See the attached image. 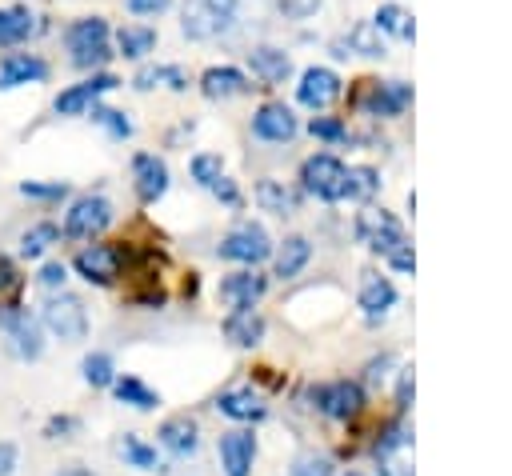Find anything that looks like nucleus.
Here are the masks:
<instances>
[{
	"instance_id": "nucleus-1",
	"label": "nucleus",
	"mask_w": 512,
	"mask_h": 476,
	"mask_svg": "<svg viewBox=\"0 0 512 476\" xmlns=\"http://www.w3.org/2000/svg\"><path fill=\"white\" fill-rule=\"evenodd\" d=\"M240 20V0H184L180 8V32L188 40H216L232 32Z\"/></svg>"
},
{
	"instance_id": "nucleus-2",
	"label": "nucleus",
	"mask_w": 512,
	"mask_h": 476,
	"mask_svg": "<svg viewBox=\"0 0 512 476\" xmlns=\"http://www.w3.org/2000/svg\"><path fill=\"white\" fill-rule=\"evenodd\" d=\"M108 20L104 16H76L68 28H64V48H68V60L76 68H100L112 48H108Z\"/></svg>"
},
{
	"instance_id": "nucleus-3",
	"label": "nucleus",
	"mask_w": 512,
	"mask_h": 476,
	"mask_svg": "<svg viewBox=\"0 0 512 476\" xmlns=\"http://www.w3.org/2000/svg\"><path fill=\"white\" fill-rule=\"evenodd\" d=\"M216 256L220 260H232V264H244V268H256L272 256V236L264 232V224H252V220H240L236 228H228L216 244Z\"/></svg>"
},
{
	"instance_id": "nucleus-4",
	"label": "nucleus",
	"mask_w": 512,
	"mask_h": 476,
	"mask_svg": "<svg viewBox=\"0 0 512 476\" xmlns=\"http://www.w3.org/2000/svg\"><path fill=\"white\" fill-rule=\"evenodd\" d=\"M300 188L324 204H340L344 200V160L332 152H316L300 164Z\"/></svg>"
},
{
	"instance_id": "nucleus-5",
	"label": "nucleus",
	"mask_w": 512,
	"mask_h": 476,
	"mask_svg": "<svg viewBox=\"0 0 512 476\" xmlns=\"http://www.w3.org/2000/svg\"><path fill=\"white\" fill-rule=\"evenodd\" d=\"M112 224V200L100 196V192H88V196H76L64 212V236L68 240H96L104 228Z\"/></svg>"
},
{
	"instance_id": "nucleus-6",
	"label": "nucleus",
	"mask_w": 512,
	"mask_h": 476,
	"mask_svg": "<svg viewBox=\"0 0 512 476\" xmlns=\"http://www.w3.org/2000/svg\"><path fill=\"white\" fill-rule=\"evenodd\" d=\"M40 320H44V328H48L56 340H64V344H76V340L88 336V308H84L76 296H68V292L48 296L44 308H40Z\"/></svg>"
},
{
	"instance_id": "nucleus-7",
	"label": "nucleus",
	"mask_w": 512,
	"mask_h": 476,
	"mask_svg": "<svg viewBox=\"0 0 512 476\" xmlns=\"http://www.w3.org/2000/svg\"><path fill=\"white\" fill-rule=\"evenodd\" d=\"M356 240L376 252V256H388L396 244H404V224L388 212V208H364L356 216Z\"/></svg>"
},
{
	"instance_id": "nucleus-8",
	"label": "nucleus",
	"mask_w": 512,
	"mask_h": 476,
	"mask_svg": "<svg viewBox=\"0 0 512 476\" xmlns=\"http://www.w3.org/2000/svg\"><path fill=\"white\" fill-rule=\"evenodd\" d=\"M0 336H4V352L12 360H36L44 352L40 324L28 312H20V308H4L0 312Z\"/></svg>"
},
{
	"instance_id": "nucleus-9",
	"label": "nucleus",
	"mask_w": 512,
	"mask_h": 476,
	"mask_svg": "<svg viewBox=\"0 0 512 476\" xmlns=\"http://www.w3.org/2000/svg\"><path fill=\"white\" fill-rule=\"evenodd\" d=\"M72 268H76L88 284L108 288V284H116V280H120L124 248H120V244H84V248L76 252V260H72Z\"/></svg>"
},
{
	"instance_id": "nucleus-10",
	"label": "nucleus",
	"mask_w": 512,
	"mask_h": 476,
	"mask_svg": "<svg viewBox=\"0 0 512 476\" xmlns=\"http://www.w3.org/2000/svg\"><path fill=\"white\" fill-rule=\"evenodd\" d=\"M360 96L356 108H364L368 116H400L412 104V88L404 80H360Z\"/></svg>"
},
{
	"instance_id": "nucleus-11",
	"label": "nucleus",
	"mask_w": 512,
	"mask_h": 476,
	"mask_svg": "<svg viewBox=\"0 0 512 476\" xmlns=\"http://www.w3.org/2000/svg\"><path fill=\"white\" fill-rule=\"evenodd\" d=\"M316 400V412H324L328 420H356L364 412V388L356 380H332V384H320L312 392Z\"/></svg>"
},
{
	"instance_id": "nucleus-12",
	"label": "nucleus",
	"mask_w": 512,
	"mask_h": 476,
	"mask_svg": "<svg viewBox=\"0 0 512 476\" xmlns=\"http://www.w3.org/2000/svg\"><path fill=\"white\" fill-rule=\"evenodd\" d=\"M112 88H120V80L112 76V72H92V76H84L80 84H72V88H64L56 100H52V108H56V116H84L104 92H112Z\"/></svg>"
},
{
	"instance_id": "nucleus-13",
	"label": "nucleus",
	"mask_w": 512,
	"mask_h": 476,
	"mask_svg": "<svg viewBox=\"0 0 512 476\" xmlns=\"http://www.w3.org/2000/svg\"><path fill=\"white\" fill-rule=\"evenodd\" d=\"M296 132H300V124L284 100H268L252 112V136L264 144H288Z\"/></svg>"
},
{
	"instance_id": "nucleus-14",
	"label": "nucleus",
	"mask_w": 512,
	"mask_h": 476,
	"mask_svg": "<svg viewBox=\"0 0 512 476\" xmlns=\"http://www.w3.org/2000/svg\"><path fill=\"white\" fill-rule=\"evenodd\" d=\"M220 304L232 312V308H256L268 292V276H260L256 268H240V272H228L220 280Z\"/></svg>"
},
{
	"instance_id": "nucleus-15",
	"label": "nucleus",
	"mask_w": 512,
	"mask_h": 476,
	"mask_svg": "<svg viewBox=\"0 0 512 476\" xmlns=\"http://www.w3.org/2000/svg\"><path fill=\"white\" fill-rule=\"evenodd\" d=\"M216 456H220V472L224 476H252V460H256V436L252 428H232L216 440Z\"/></svg>"
},
{
	"instance_id": "nucleus-16",
	"label": "nucleus",
	"mask_w": 512,
	"mask_h": 476,
	"mask_svg": "<svg viewBox=\"0 0 512 476\" xmlns=\"http://www.w3.org/2000/svg\"><path fill=\"white\" fill-rule=\"evenodd\" d=\"M340 96V76L332 72V68H320V64H312V68H304L300 72V84H296V100L304 104V108H312V112H324L332 100Z\"/></svg>"
},
{
	"instance_id": "nucleus-17",
	"label": "nucleus",
	"mask_w": 512,
	"mask_h": 476,
	"mask_svg": "<svg viewBox=\"0 0 512 476\" xmlns=\"http://www.w3.org/2000/svg\"><path fill=\"white\" fill-rule=\"evenodd\" d=\"M168 164L156 156V152H136L132 156V184H136V196L140 204H156L164 192H168Z\"/></svg>"
},
{
	"instance_id": "nucleus-18",
	"label": "nucleus",
	"mask_w": 512,
	"mask_h": 476,
	"mask_svg": "<svg viewBox=\"0 0 512 476\" xmlns=\"http://www.w3.org/2000/svg\"><path fill=\"white\" fill-rule=\"evenodd\" d=\"M336 52L332 56H368V60H380L384 52H388V44H384V32L372 24V20H356L352 28H348V36L344 40H336L332 44Z\"/></svg>"
},
{
	"instance_id": "nucleus-19",
	"label": "nucleus",
	"mask_w": 512,
	"mask_h": 476,
	"mask_svg": "<svg viewBox=\"0 0 512 476\" xmlns=\"http://www.w3.org/2000/svg\"><path fill=\"white\" fill-rule=\"evenodd\" d=\"M360 312H364V320L368 324H380L392 308H396V300H400V292H396V284L388 280V276H364V284H360Z\"/></svg>"
},
{
	"instance_id": "nucleus-20",
	"label": "nucleus",
	"mask_w": 512,
	"mask_h": 476,
	"mask_svg": "<svg viewBox=\"0 0 512 476\" xmlns=\"http://www.w3.org/2000/svg\"><path fill=\"white\" fill-rule=\"evenodd\" d=\"M248 68H252V76H256L264 88H276V84H284V80L292 76L288 52H284V48H272V44H256V48L248 52Z\"/></svg>"
},
{
	"instance_id": "nucleus-21",
	"label": "nucleus",
	"mask_w": 512,
	"mask_h": 476,
	"mask_svg": "<svg viewBox=\"0 0 512 476\" xmlns=\"http://www.w3.org/2000/svg\"><path fill=\"white\" fill-rule=\"evenodd\" d=\"M48 76V64L36 52H8L0 56V92L20 88V84H36Z\"/></svg>"
},
{
	"instance_id": "nucleus-22",
	"label": "nucleus",
	"mask_w": 512,
	"mask_h": 476,
	"mask_svg": "<svg viewBox=\"0 0 512 476\" xmlns=\"http://www.w3.org/2000/svg\"><path fill=\"white\" fill-rule=\"evenodd\" d=\"M264 332H268V324H264V316L256 308H232L224 316V340L232 348H256L264 340Z\"/></svg>"
},
{
	"instance_id": "nucleus-23",
	"label": "nucleus",
	"mask_w": 512,
	"mask_h": 476,
	"mask_svg": "<svg viewBox=\"0 0 512 476\" xmlns=\"http://www.w3.org/2000/svg\"><path fill=\"white\" fill-rule=\"evenodd\" d=\"M216 412L228 416V420H236V424H256V420L268 416V404L252 388H228V392L216 396Z\"/></svg>"
},
{
	"instance_id": "nucleus-24",
	"label": "nucleus",
	"mask_w": 512,
	"mask_h": 476,
	"mask_svg": "<svg viewBox=\"0 0 512 476\" xmlns=\"http://www.w3.org/2000/svg\"><path fill=\"white\" fill-rule=\"evenodd\" d=\"M156 440H160V448H168L172 456H196V448H200V428H196V420L192 416H168L160 428H156Z\"/></svg>"
},
{
	"instance_id": "nucleus-25",
	"label": "nucleus",
	"mask_w": 512,
	"mask_h": 476,
	"mask_svg": "<svg viewBox=\"0 0 512 476\" xmlns=\"http://www.w3.org/2000/svg\"><path fill=\"white\" fill-rule=\"evenodd\" d=\"M252 84H248V76L240 72V68H232V64H212V68H204V76H200V92L208 96V100H228V96H240V92H248Z\"/></svg>"
},
{
	"instance_id": "nucleus-26",
	"label": "nucleus",
	"mask_w": 512,
	"mask_h": 476,
	"mask_svg": "<svg viewBox=\"0 0 512 476\" xmlns=\"http://www.w3.org/2000/svg\"><path fill=\"white\" fill-rule=\"evenodd\" d=\"M308 260H312V240L308 236H284V244L272 248V268H276L280 280L300 276L308 268Z\"/></svg>"
},
{
	"instance_id": "nucleus-27",
	"label": "nucleus",
	"mask_w": 512,
	"mask_h": 476,
	"mask_svg": "<svg viewBox=\"0 0 512 476\" xmlns=\"http://www.w3.org/2000/svg\"><path fill=\"white\" fill-rule=\"evenodd\" d=\"M36 32V16L24 4H8L0 8V48H16Z\"/></svg>"
},
{
	"instance_id": "nucleus-28",
	"label": "nucleus",
	"mask_w": 512,
	"mask_h": 476,
	"mask_svg": "<svg viewBox=\"0 0 512 476\" xmlns=\"http://www.w3.org/2000/svg\"><path fill=\"white\" fill-rule=\"evenodd\" d=\"M256 204L264 208V212H272V216H292L296 212V204H300V196L284 184V180H260L256 184Z\"/></svg>"
},
{
	"instance_id": "nucleus-29",
	"label": "nucleus",
	"mask_w": 512,
	"mask_h": 476,
	"mask_svg": "<svg viewBox=\"0 0 512 476\" xmlns=\"http://www.w3.org/2000/svg\"><path fill=\"white\" fill-rule=\"evenodd\" d=\"M152 48H156V28L148 24H124L116 32V56L124 60H144Z\"/></svg>"
},
{
	"instance_id": "nucleus-30",
	"label": "nucleus",
	"mask_w": 512,
	"mask_h": 476,
	"mask_svg": "<svg viewBox=\"0 0 512 476\" xmlns=\"http://www.w3.org/2000/svg\"><path fill=\"white\" fill-rule=\"evenodd\" d=\"M156 84H168L172 92H184V88H188V76H184L180 64H144V68L132 76V88H140V92H152Z\"/></svg>"
},
{
	"instance_id": "nucleus-31",
	"label": "nucleus",
	"mask_w": 512,
	"mask_h": 476,
	"mask_svg": "<svg viewBox=\"0 0 512 476\" xmlns=\"http://www.w3.org/2000/svg\"><path fill=\"white\" fill-rule=\"evenodd\" d=\"M112 392H116L120 404H128V408H136V412L160 408V392H152L140 376H116V380H112Z\"/></svg>"
},
{
	"instance_id": "nucleus-32",
	"label": "nucleus",
	"mask_w": 512,
	"mask_h": 476,
	"mask_svg": "<svg viewBox=\"0 0 512 476\" xmlns=\"http://www.w3.org/2000/svg\"><path fill=\"white\" fill-rule=\"evenodd\" d=\"M376 192H380V172H376L372 164H352V168H344V200L368 204Z\"/></svg>"
},
{
	"instance_id": "nucleus-33",
	"label": "nucleus",
	"mask_w": 512,
	"mask_h": 476,
	"mask_svg": "<svg viewBox=\"0 0 512 476\" xmlns=\"http://www.w3.org/2000/svg\"><path fill=\"white\" fill-rule=\"evenodd\" d=\"M116 456L128 464V468H140V472H164V460L156 456V448L152 444H144L140 436H120V444H116Z\"/></svg>"
},
{
	"instance_id": "nucleus-34",
	"label": "nucleus",
	"mask_w": 512,
	"mask_h": 476,
	"mask_svg": "<svg viewBox=\"0 0 512 476\" xmlns=\"http://www.w3.org/2000/svg\"><path fill=\"white\" fill-rule=\"evenodd\" d=\"M372 24H376L380 32H388V36H396V40H412V36H416L412 12L400 8V4H380L376 16H372Z\"/></svg>"
},
{
	"instance_id": "nucleus-35",
	"label": "nucleus",
	"mask_w": 512,
	"mask_h": 476,
	"mask_svg": "<svg viewBox=\"0 0 512 476\" xmlns=\"http://www.w3.org/2000/svg\"><path fill=\"white\" fill-rule=\"evenodd\" d=\"M56 240H60V228H56L52 220H36L32 228H24V232H20V256L36 260V256H44Z\"/></svg>"
},
{
	"instance_id": "nucleus-36",
	"label": "nucleus",
	"mask_w": 512,
	"mask_h": 476,
	"mask_svg": "<svg viewBox=\"0 0 512 476\" xmlns=\"http://www.w3.org/2000/svg\"><path fill=\"white\" fill-rule=\"evenodd\" d=\"M80 372H84V384H92V388H112V380H116V364L108 352H88Z\"/></svg>"
},
{
	"instance_id": "nucleus-37",
	"label": "nucleus",
	"mask_w": 512,
	"mask_h": 476,
	"mask_svg": "<svg viewBox=\"0 0 512 476\" xmlns=\"http://www.w3.org/2000/svg\"><path fill=\"white\" fill-rule=\"evenodd\" d=\"M88 116L100 124V128H108V136H116V140H128L132 136V120H128V112H116V108H104L100 100L88 108Z\"/></svg>"
},
{
	"instance_id": "nucleus-38",
	"label": "nucleus",
	"mask_w": 512,
	"mask_h": 476,
	"mask_svg": "<svg viewBox=\"0 0 512 476\" xmlns=\"http://www.w3.org/2000/svg\"><path fill=\"white\" fill-rule=\"evenodd\" d=\"M288 476H336V464H332V456L308 448V452H300V456L292 460Z\"/></svg>"
},
{
	"instance_id": "nucleus-39",
	"label": "nucleus",
	"mask_w": 512,
	"mask_h": 476,
	"mask_svg": "<svg viewBox=\"0 0 512 476\" xmlns=\"http://www.w3.org/2000/svg\"><path fill=\"white\" fill-rule=\"evenodd\" d=\"M188 172H192V180H196L200 188H208V184L224 172V160H220L216 152H196V156L188 160Z\"/></svg>"
},
{
	"instance_id": "nucleus-40",
	"label": "nucleus",
	"mask_w": 512,
	"mask_h": 476,
	"mask_svg": "<svg viewBox=\"0 0 512 476\" xmlns=\"http://www.w3.org/2000/svg\"><path fill=\"white\" fill-rule=\"evenodd\" d=\"M308 132H312L316 140H328V144L348 140V124H344L340 116H312V120H308Z\"/></svg>"
},
{
	"instance_id": "nucleus-41",
	"label": "nucleus",
	"mask_w": 512,
	"mask_h": 476,
	"mask_svg": "<svg viewBox=\"0 0 512 476\" xmlns=\"http://www.w3.org/2000/svg\"><path fill=\"white\" fill-rule=\"evenodd\" d=\"M20 192L32 196V200H64L68 196V184L64 180H24Z\"/></svg>"
},
{
	"instance_id": "nucleus-42",
	"label": "nucleus",
	"mask_w": 512,
	"mask_h": 476,
	"mask_svg": "<svg viewBox=\"0 0 512 476\" xmlns=\"http://www.w3.org/2000/svg\"><path fill=\"white\" fill-rule=\"evenodd\" d=\"M408 436H412V432H408L404 424H392V428H384V436L376 440V460H388L396 448H404V444H408Z\"/></svg>"
},
{
	"instance_id": "nucleus-43",
	"label": "nucleus",
	"mask_w": 512,
	"mask_h": 476,
	"mask_svg": "<svg viewBox=\"0 0 512 476\" xmlns=\"http://www.w3.org/2000/svg\"><path fill=\"white\" fill-rule=\"evenodd\" d=\"M208 188H212V196H216L220 204H228V208H240V204H244V200H240V188H236V180H232V176H224V172H220V176H216Z\"/></svg>"
},
{
	"instance_id": "nucleus-44",
	"label": "nucleus",
	"mask_w": 512,
	"mask_h": 476,
	"mask_svg": "<svg viewBox=\"0 0 512 476\" xmlns=\"http://www.w3.org/2000/svg\"><path fill=\"white\" fill-rule=\"evenodd\" d=\"M388 264H392L396 272L412 276V272H416V252H412V244H408V240H404V244H396V248L388 252Z\"/></svg>"
},
{
	"instance_id": "nucleus-45",
	"label": "nucleus",
	"mask_w": 512,
	"mask_h": 476,
	"mask_svg": "<svg viewBox=\"0 0 512 476\" xmlns=\"http://www.w3.org/2000/svg\"><path fill=\"white\" fill-rule=\"evenodd\" d=\"M412 392H416V376H412V368H400V372H396V408H400V412H408Z\"/></svg>"
},
{
	"instance_id": "nucleus-46",
	"label": "nucleus",
	"mask_w": 512,
	"mask_h": 476,
	"mask_svg": "<svg viewBox=\"0 0 512 476\" xmlns=\"http://www.w3.org/2000/svg\"><path fill=\"white\" fill-rule=\"evenodd\" d=\"M324 0H276V8L288 16V20H308Z\"/></svg>"
},
{
	"instance_id": "nucleus-47",
	"label": "nucleus",
	"mask_w": 512,
	"mask_h": 476,
	"mask_svg": "<svg viewBox=\"0 0 512 476\" xmlns=\"http://www.w3.org/2000/svg\"><path fill=\"white\" fill-rule=\"evenodd\" d=\"M76 428H80L76 416H52V420L44 424V436H48V440H60V436H72Z\"/></svg>"
},
{
	"instance_id": "nucleus-48",
	"label": "nucleus",
	"mask_w": 512,
	"mask_h": 476,
	"mask_svg": "<svg viewBox=\"0 0 512 476\" xmlns=\"http://www.w3.org/2000/svg\"><path fill=\"white\" fill-rule=\"evenodd\" d=\"M168 4L172 0H124V8L132 16H160V12H168Z\"/></svg>"
},
{
	"instance_id": "nucleus-49",
	"label": "nucleus",
	"mask_w": 512,
	"mask_h": 476,
	"mask_svg": "<svg viewBox=\"0 0 512 476\" xmlns=\"http://www.w3.org/2000/svg\"><path fill=\"white\" fill-rule=\"evenodd\" d=\"M64 276H68V268H64V264H56V260L40 268V284H44V288H60V284H64Z\"/></svg>"
},
{
	"instance_id": "nucleus-50",
	"label": "nucleus",
	"mask_w": 512,
	"mask_h": 476,
	"mask_svg": "<svg viewBox=\"0 0 512 476\" xmlns=\"http://www.w3.org/2000/svg\"><path fill=\"white\" fill-rule=\"evenodd\" d=\"M16 460H20V452H16V444H8V440H0V476H12V472H16Z\"/></svg>"
},
{
	"instance_id": "nucleus-51",
	"label": "nucleus",
	"mask_w": 512,
	"mask_h": 476,
	"mask_svg": "<svg viewBox=\"0 0 512 476\" xmlns=\"http://www.w3.org/2000/svg\"><path fill=\"white\" fill-rule=\"evenodd\" d=\"M16 288H20V276H16L12 260L0 256V296H4V292H16Z\"/></svg>"
},
{
	"instance_id": "nucleus-52",
	"label": "nucleus",
	"mask_w": 512,
	"mask_h": 476,
	"mask_svg": "<svg viewBox=\"0 0 512 476\" xmlns=\"http://www.w3.org/2000/svg\"><path fill=\"white\" fill-rule=\"evenodd\" d=\"M392 364H396V356H380V360H372V364H368V372H364V376H368V384H380V380L388 376V368H392Z\"/></svg>"
},
{
	"instance_id": "nucleus-53",
	"label": "nucleus",
	"mask_w": 512,
	"mask_h": 476,
	"mask_svg": "<svg viewBox=\"0 0 512 476\" xmlns=\"http://www.w3.org/2000/svg\"><path fill=\"white\" fill-rule=\"evenodd\" d=\"M60 476H96V472H88V468H64Z\"/></svg>"
},
{
	"instance_id": "nucleus-54",
	"label": "nucleus",
	"mask_w": 512,
	"mask_h": 476,
	"mask_svg": "<svg viewBox=\"0 0 512 476\" xmlns=\"http://www.w3.org/2000/svg\"><path fill=\"white\" fill-rule=\"evenodd\" d=\"M348 476H364V472H348Z\"/></svg>"
}]
</instances>
